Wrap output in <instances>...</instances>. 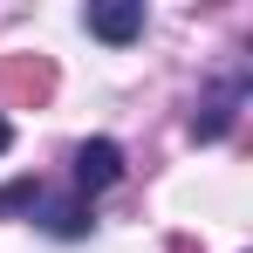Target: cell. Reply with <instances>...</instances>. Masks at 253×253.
<instances>
[{
    "mask_svg": "<svg viewBox=\"0 0 253 253\" xmlns=\"http://www.w3.org/2000/svg\"><path fill=\"white\" fill-rule=\"evenodd\" d=\"M83 21H89V35H96V42L124 48V42L144 35V0H103V7H89Z\"/></svg>",
    "mask_w": 253,
    "mask_h": 253,
    "instance_id": "cell-1",
    "label": "cell"
},
{
    "mask_svg": "<svg viewBox=\"0 0 253 253\" xmlns=\"http://www.w3.org/2000/svg\"><path fill=\"white\" fill-rule=\"evenodd\" d=\"M124 178V151L110 144V137H89L83 151H76V192H103V185H117Z\"/></svg>",
    "mask_w": 253,
    "mask_h": 253,
    "instance_id": "cell-2",
    "label": "cell"
},
{
    "mask_svg": "<svg viewBox=\"0 0 253 253\" xmlns=\"http://www.w3.org/2000/svg\"><path fill=\"white\" fill-rule=\"evenodd\" d=\"M7 144H14V124H7V117H0V151H7Z\"/></svg>",
    "mask_w": 253,
    "mask_h": 253,
    "instance_id": "cell-3",
    "label": "cell"
}]
</instances>
